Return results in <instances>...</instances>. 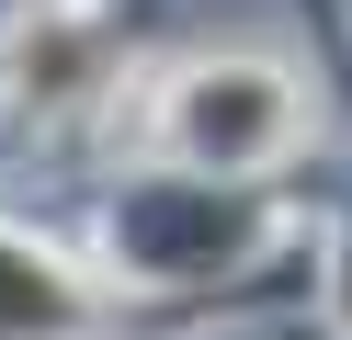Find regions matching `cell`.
<instances>
[{"mask_svg":"<svg viewBox=\"0 0 352 340\" xmlns=\"http://www.w3.org/2000/svg\"><path fill=\"white\" fill-rule=\"evenodd\" d=\"M80 317H91V295H80L46 249L0 238V340H69Z\"/></svg>","mask_w":352,"mask_h":340,"instance_id":"cell-2","label":"cell"},{"mask_svg":"<svg viewBox=\"0 0 352 340\" xmlns=\"http://www.w3.org/2000/svg\"><path fill=\"white\" fill-rule=\"evenodd\" d=\"M148 113H160V148L182 159V170H205V181L216 170H261V159H284L307 136V91L284 80L273 57H239V45L170 68Z\"/></svg>","mask_w":352,"mask_h":340,"instance_id":"cell-1","label":"cell"}]
</instances>
